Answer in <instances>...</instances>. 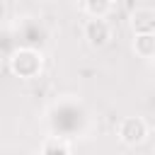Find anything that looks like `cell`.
Instances as JSON below:
<instances>
[{"label":"cell","mask_w":155,"mask_h":155,"mask_svg":"<svg viewBox=\"0 0 155 155\" xmlns=\"http://www.w3.org/2000/svg\"><path fill=\"white\" fill-rule=\"evenodd\" d=\"M133 53L138 58H153L155 56V34H136L133 36Z\"/></svg>","instance_id":"cell-5"},{"label":"cell","mask_w":155,"mask_h":155,"mask_svg":"<svg viewBox=\"0 0 155 155\" xmlns=\"http://www.w3.org/2000/svg\"><path fill=\"white\" fill-rule=\"evenodd\" d=\"M7 68L24 80H31L41 73V53L34 48H17L10 58H7Z\"/></svg>","instance_id":"cell-1"},{"label":"cell","mask_w":155,"mask_h":155,"mask_svg":"<svg viewBox=\"0 0 155 155\" xmlns=\"http://www.w3.org/2000/svg\"><path fill=\"white\" fill-rule=\"evenodd\" d=\"M109 7H111L109 0H85V12H87L90 17H99V19H104V15L109 12Z\"/></svg>","instance_id":"cell-7"},{"label":"cell","mask_w":155,"mask_h":155,"mask_svg":"<svg viewBox=\"0 0 155 155\" xmlns=\"http://www.w3.org/2000/svg\"><path fill=\"white\" fill-rule=\"evenodd\" d=\"M41 155H70V148L63 138H48L41 145Z\"/></svg>","instance_id":"cell-6"},{"label":"cell","mask_w":155,"mask_h":155,"mask_svg":"<svg viewBox=\"0 0 155 155\" xmlns=\"http://www.w3.org/2000/svg\"><path fill=\"white\" fill-rule=\"evenodd\" d=\"M116 133H119V140L124 145H138L148 136V124L140 116H126V119H121Z\"/></svg>","instance_id":"cell-2"},{"label":"cell","mask_w":155,"mask_h":155,"mask_svg":"<svg viewBox=\"0 0 155 155\" xmlns=\"http://www.w3.org/2000/svg\"><path fill=\"white\" fill-rule=\"evenodd\" d=\"M131 29H133V36L136 34H155V10H136L131 15Z\"/></svg>","instance_id":"cell-4"},{"label":"cell","mask_w":155,"mask_h":155,"mask_svg":"<svg viewBox=\"0 0 155 155\" xmlns=\"http://www.w3.org/2000/svg\"><path fill=\"white\" fill-rule=\"evenodd\" d=\"M82 34H85V39H87V44H90L92 48H102V46H107L109 39H111V27H109L107 19L90 17V19L85 22Z\"/></svg>","instance_id":"cell-3"}]
</instances>
